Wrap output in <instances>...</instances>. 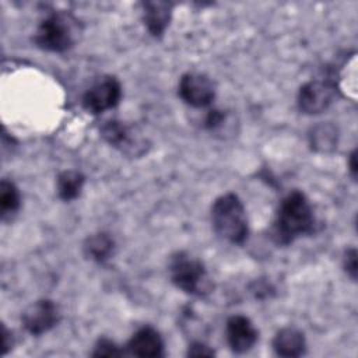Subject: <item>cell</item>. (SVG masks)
Returning <instances> with one entry per match:
<instances>
[{"label": "cell", "mask_w": 358, "mask_h": 358, "mask_svg": "<svg viewBox=\"0 0 358 358\" xmlns=\"http://www.w3.org/2000/svg\"><path fill=\"white\" fill-rule=\"evenodd\" d=\"M316 228L313 207L301 190H292L280 203L273 227L271 238L277 245L287 246L295 239L310 235Z\"/></svg>", "instance_id": "6da1fadb"}, {"label": "cell", "mask_w": 358, "mask_h": 358, "mask_svg": "<svg viewBox=\"0 0 358 358\" xmlns=\"http://www.w3.org/2000/svg\"><path fill=\"white\" fill-rule=\"evenodd\" d=\"M211 224L214 232L232 245H242L249 235L246 210L235 193L217 197L211 206Z\"/></svg>", "instance_id": "7a4b0ae2"}, {"label": "cell", "mask_w": 358, "mask_h": 358, "mask_svg": "<svg viewBox=\"0 0 358 358\" xmlns=\"http://www.w3.org/2000/svg\"><path fill=\"white\" fill-rule=\"evenodd\" d=\"M168 275L172 284L185 294L204 296L211 292V281L204 263L187 252H176L169 257Z\"/></svg>", "instance_id": "3957f363"}, {"label": "cell", "mask_w": 358, "mask_h": 358, "mask_svg": "<svg viewBox=\"0 0 358 358\" xmlns=\"http://www.w3.org/2000/svg\"><path fill=\"white\" fill-rule=\"evenodd\" d=\"M76 35L77 20L73 15L67 13H52L39 22L34 42L43 50L63 53L74 46Z\"/></svg>", "instance_id": "277c9868"}, {"label": "cell", "mask_w": 358, "mask_h": 358, "mask_svg": "<svg viewBox=\"0 0 358 358\" xmlns=\"http://www.w3.org/2000/svg\"><path fill=\"white\" fill-rule=\"evenodd\" d=\"M338 92V77L334 71L327 70L320 77L312 78L301 85L296 103L302 113L319 115L333 105Z\"/></svg>", "instance_id": "5b68a950"}, {"label": "cell", "mask_w": 358, "mask_h": 358, "mask_svg": "<svg viewBox=\"0 0 358 358\" xmlns=\"http://www.w3.org/2000/svg\"><path fill=\"white\" fill-rule=\"evenodd\" d=\"M101 136L108 144L129 157H141L148 148L147 140L136 127L117 119L106 120L101 126Z\"/></svg>", "instance_id": "8992f818"}, {"label": "cell", "mask_w": 358, "mask_h": 358, "mask_svg": "<svg viewBox=\"0 0 358 358\" xmlns=\"http://www.w3.org/2000/svg\"><path fill=\"white\" fill-rule=\"evenodd\" d=\"M120 98V81L115 76H103L84 92L81 103L88 113L99 115L117 106Z\"/></svg>", "instance_id": "52a82bcc"}, {"label": "cell", "mask_w": 358, "mask_h": 358, "mask_svg": "<svg viewBox=\"0 0 358 358\" xmlns=\"http://www.w3.org/2000/svg\"><path fill=\"white\" fill-rule=\"evenodd\" d=\"M178 94L192 108H207L215 98V84L203 73H186L179 80Z\"/></svg>", "instance_id": "ba28073f"}, {"label": "cell", "mask_w": 358, "mask_h": 358, "mask_svg": "<svg viewBox=\"0 0 358 358\" xmlns=\"http://www.w3.org/2000/svg\"><path fill=\"white\" fill-rule=\"evenodd\" d=\"M60 320L59 306L48 298L32 302L21 316L24 329L32 336H41L52 330Z\"/></svg>", "instance_id": "9c48e42d"}, {"label": "cell", "mask_w": 358, "mask_h": 358, "mask_svg": "<svg viewBox=\"0 0 358 358\" xmlns=\"http://www.w3.org/2000/svg\"><path fill=\"white\" fill-rule=\"evenodd\" d=\"M225 338L234 352L243 354L255 347L259 338V331L248 316L234 315L227 320Z\"/></svg>", "instance_id": "30bf717a"}, {"label": "cell", "mask_w": 358, "mask_h": 358, "mask_svg": "<svg viewBox=\"0 0 358 358\" xmlns=\"http://www.w3.org/2000/svg\"><path fill=\"white\" fill-rule=\"evenodd\" d=\"M164 338L151 326L140 327L127 343V352L134 357L157 358L164 357Z\"/></svg>", "instance_id": "8fae6325"}, {"label": "cell", "mask_w": 358, "mask_h": 358, "mask_svg": "<svg viewBox=\"0 0 358 358\" xmlns=\"http://www.w3.org/2000/svg\"><path fill=\"white\" fill-rule=\"evenodd\" d=\"M141 18L148 31L154 38H161L172 18L173 4L169 1H143Z\"/></svg>", "instance_id": "7c38bea8"}, {"label": "cell", "mask_w": 358, "mask_h": 358, "mask_svg": "<svg viewBox=\"0 0 358 358\" xmlns=\"http://www.w3.org/2000/svg\"><path fill=\"white\" fill-rule=\"evenodd\" d=\"M275 355L284 358H296L306 352V340L301 330L295 327L280 329L273 338Z\"/></svg>", "instance_id": "4fadbf2b"}, {"label": "cell", "mask_w": 358, "mask_h": 358, "mask_svg": "<svg viewBox=\"0 0 358 358\" xmlns=\"http://www.w3.org/2000/svg\"><path fill=\"white\" fill-rule=\"evenodd\" d=\"M85 257L95 263H105L115 250V241L108 232H96L90 235L83 245Z\"/></svg>", "instance_id": "5bb4252c"}, {"label": "cell", "mask_w": 358, "mask_h": 358, "mask_svg": "<svg viewBox=\"0 0 358 358\" xmlns=\"http://www.w3.org/2000/svg\"><path fill=\"white\" fill-rule=\"evenodd\" d=\"M309 144L316 152L329 154L334 151L338 144L337 127L330 122L313 126L309 131Z\"/></svg>", "instance_id": "9a60e30c"}, {"label": "cell", "mask_w": 358, "mask_h": 358, "mask_svg": "<svg viewBox=\"0 0 358 358\" xmlns=\"http://www.w3.org/2000/svg\"><path fill=\"white\" fill-rule=\"evenodd\" d=\"M85 183V176L74 169L63 171L59 173L56 179V192L59 199L63 201H73L76 200L84 187Z\"/></svg>", "instance_id": "2e32d148"}, {"label": "cell", "mask_w": 358, "mask_h": 358, "mask_svg": "<svg viewBox=\"0 0 358 358\" xmlns=\"http://www.w3.org/2000/svg\"><path fill=\"white\" fill-rule=\"evenodd\" d=\"M21 206V196L18 187L7 179L0 183V215L3 221L11 220Z\"/></svg>", "instance_id": "e0dca14e"}, {"label": "cell", "mask_w": 358, "mask_h": 358, "mask_svg": "<svg viewBox=\"0 0 358 358\" xmlns=\"http://www.w3.org/2000/svg\"><path fill=\"white\" fill-rule=\"evenodd\" d=\"M92 357H122L124 351L112 340L109 338H99L94 345V351L91 352Z\"/></svg>", "instance_id": "ac0fdd59"}, {"label": "cell", "mask_w": 358, "mask_h": 358, "mask_svg": "<svg viewBox=\"0 0 358 358\" xmlns=\"http://www.w3.org/2000/svg\"><path fill=\"white\" fill-rule=\"evenodd\" d=\"M343 267L347 275L355 281L357 280V250L355 248H350L343 255Z\"/></svg>", "instance_id": "d6986e66"}, {"label": "cell", "mask_w": 358, "mask_h": 358, "mask_svg": "<svg viewBox=\"0 0 358 358\" xmlns=\"http://www.w3.org/2000/svg\"><path fill=\"white\" fill-rule=\"evenodd\" d=\"M225 120V113L220 109H210L204 117V127L208 130H214L220 127Z\"/></svg>", "instance_id": "ffe728a7"}, {"label": "cell", "mask_w": 358, "mask_h": 358, "mask_svg": "<svg viewBox=\"0 0 358 358\" xmlns=\"http://www.w3.org/2000/svg\"><path fill=\"white\" fill-rule=\"evenodd\" d=\"M187 355L189 357H214L215 352L211 347L201 341H194L189 345L187 348Z\"/></svg>", "instance_id": "44dd1931"}, {"label": "cell", "mask_w": 358, "mask_h": 358, "mask_svg": "<svg viewBox=\"0 0 358 358\" xmlns=\"http://www.w3.org/2000/svg\"><path fill=\"white\" fill-rule=\"evenodd\" d=\"M3 355H6L10 348H13V334L7 330V327L3 324Z\"/></svg>", "instance_id": "7402d4cb"}, {"label": "cell", "mask_w": 358, "mask_h": 358, "mask_svg": "<svg viewBox=\"0 0 358 358\" xmlns=\"http://www.w3.org/2000/svg\"><path fill=\"white\" fill-rule=\"evenodd\" d=\"M348 169H350V175L351 178L355 180L357 179V150H352V152L350 154L348 158Z\"/></svg>", "instance_id": "603a6c76"}]
</instances>
